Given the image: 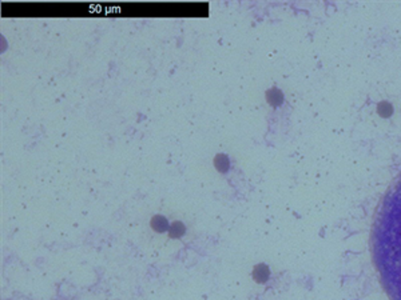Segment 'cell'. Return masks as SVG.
Wrapping results in <instances>:
<instances>
[{
  "label": "cell",
  "instance_id": "obj_2",
  "mask_svg": "<svg viewBox=\"0 0 401 300\" xmlns=\"http://www.w3.org/2000/svg\"><path fill=\"white\" fill-rule=\"evenodd\" d=\"M150 226L153 228V231L158 232V234H164V232L168 231V221L167 219L162 215H154L150 220Z\"/></svg>",
  "mask_w": 401,
  "mask_h": 300
},
{
  "label": "cell",
  "instance_id": "obj_4",
  "mask_svg": "<svg viewBox=\"0 0 401 300\" xmlns=\"http://www.w3.org/2000/svg\"><path fill=\"white\" fill-rule=\"evenodd\" d=\"M186 232V227L182 221H174L173 224L168 228V236L171 239H179L182 237Z\"/></svg>",
  "mask_w": 401,
  "mask_h": 300
},
{
  "label": "cell",
  "instance_id": "obj_5",
  "mask_svg": "<svg viewBox=\"0 0 401 300\" xmlns=\"http://www.w3.org/2000/svg\"><path fill=\"white\" fill-rule=\"evenodd\" d=\"M267 102L272 104V106H278V104L283 102V95L280 94L278 89H269L266 92Z\"/></svg>",
  "mask_w": 401,
  "mask_h": 300
},
{
  "label": "cell",
  "instance_id": "obj_1",
  "mask_svg": "<svg viewBox=\"0 0 401 300\" xmlns=\"http://www.w3.org/2000/svg\"><path fill=\"white\" fill-rule=\"evenodd\" d=\"M373 263L389 300H401V175L388 188L372 226Z\"/></svg>",
  "mask_w": 401,
  "mask_h": 300
},
{
  "label": "cell",
  "instance_id": "obj_6",
  "mask_svg": "<svg viewBox=\"0 0 401 300\" xmlns=\"http://www.w3.org/2000/svg\"><path fill=\"white\" fill-rule=\"evenodd\" d=\"M253 276H254V279L257 281H263L267 278V270L262 266L256 267L254 272H253Z\"/></svg>",
  "mask_w": 401,
  "mask_h": 300
},
{
  "label": "cell",
  "instance_id": "obj_3",
  "mask_svg": "<svg viewBox=\"0 0 401 300\" xmlns=\"http://www.w3.org/2000/svg\"><path fill=\"white\" fill-rule=\"evenodd\" d=\"M214 167H215L218 172H228L229 167H230V162H229L228 156L225 153L215 155V158H214Z\"/></svg>",
  "mask_w": 401,
  "mask_h": 300
}]
</instances>
